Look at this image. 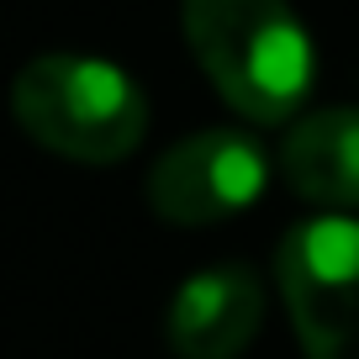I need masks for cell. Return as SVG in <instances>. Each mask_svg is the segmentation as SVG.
<instances>
[{
	"label": "cell",
	"instance_id": "obj_1",
	"mask_svg": "<svg viewBox=\"0 0 359 359\" xmlns=\"http://www.w3.org/2000/svg\"><path fill=\"white\" fill-rule=\"evenodd\" d=\"M185 43L227 106L248 122H285L317 79V53L285 0H185Z\"/></svg>",
	"mask_w": 359,
	"mask_h": 359
},
{
	"label": "cell",
	"instance_id": "obj_2",
	"mask_svg": "<svg viewBox=\"0 0 359 359\" xmlns=\"http://www.w3.org/2000/svg\"><path fill=\"white\" fill-rule=\"evenodd\" d=\"M11 111L32 143L74 164H116L143 143L148 127L137 79L90 53H37L22 64Z\"/></svg>",
	"mask_w": 359,
	"mask_h": 359
},
{
	"label": "cell",
	"instance_id": "obj_3",
	"mask_svg": "<svg viewBox=\"0 0 359 359\" xmlns=\"http://www.w3.org/2000/svg\"><path fill=\"white\" fill-rule=\"evenodd\" d=\"M285 317L306 359H359V222L312 217L275 259Z\"/></svg>",
	"mask_w": 359,
	"mask_h": 359
},
{
	"label": "cell",
	"instance_id": "obj_4",
	"mask_svg": "<svg viewBox=\"0 0 359 359\" xmlns=\"http://www.w3.org/2000/svg\"><path fill=\"white\" fill-rule=\"evenodd\" d=\"M269 158L238 127H201L148 169V206L175 227H212L264 196Z\"/></svg>",
	"mask_w": 359,
	"mask_h": 359
},
{
	"label": "cell",
	"instance_id": "obj_5",
	"mask_svg": "<svg viewBox=\"0 0 359 359\" xmlns=\"http://www.w3.org/2000/svg\"><path fill=\"white\" fill-rule=\"evenodd\" d=\"M264 323V285L254 269L222 264L201 269L175 291L169 348L180 359H238Z\"/></svg>",
	"mask_w": 359,
	"mask_h": 359
},
{
	"label": "cell",
	"instance_id": "obj_6",
	"mask_svg": "<svg viewBox=\"0 0 359 359\" xmlns=\"http://www.w3.org/2000/svg\"><path fill=\"white\" fill-rule=\"evenodd\" d=\"M280 169L291 191L317 206H359V106H327L285 133Z\"/></svg>",
	"mask_w": 359,
	"mask_h": 359
}]
</instances>
